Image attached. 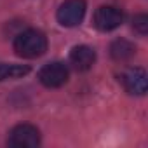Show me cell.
<instances>
[{"label":"cell","mask_w":148,"mask_h":148,"mask_svg":"<svg viewBox=\"0 0 148 148\" xmlns=\"http://www.w3.org/2000/svg\"><path fill=\"white\" fill-rule=\"evenodd\" d=\"M86 9H87L86 0H64L56 12V18L61 26L73 28L82 23L86 16Z\"/></svg>","instance_id":"obj_2"},{"label":"cell","mask_w":148,"mask_h":148,"mask_svg":"<svg viewBox=\"0 0 148 148\" xmlns=\"http://www.w3.org/2000/svg\"><path fill=\"white\" fill-rule=\"evenodd\" d=\"M14 51L19 58L35 59L45 54L47 51V37L40 30H25L16 35L14 38Z\"/></svg>","instance_id":"obj_1"},{"label":"cell","mask_w":148,"mask_h":148,"mask_svg":"<svg viewBox=\"0 0 148 148\" xmlns=\"http://www.w3.org/2000/svg\"><path fill=\"white\" fill-rule=\"evenodd\" d=\"M38 80L42 86H45L49 89L61 87L68 82V68L64 63H59V61L47 63L38 71Z\"/></svg>","instance_id":"obj_4"},{"label":"cell","mask_w":148,"mask_h":148,"mask_svg":"<svg viewBox=\"0 0 148 148\" xmlns=\"http://www.w3.org/2000/svg\"><path fill=\"white\" fill-rule=\"evenodd\" d=\"M132 28L139 33V35H146L148 33V16L146 14H138L132 19Z\"/></svg>","instance_id":"obj_10"},{"label":"cell","mask_w":148,"mask_h":148,"mask_svg":"<svg viewBox=\"0 0 148 148\" xmlns=\"http://www.w3.org/2000/svg\"><path fill=\"white\" fill-rule=\"evenodd\" d=\"M30 71V66L26 64H7L0 63V82L5 79H19Z\"/></svg>","instance_id":"obj_9"},{"label":"cell","mask_w":148,"mask_h":148,"mask_svg":"<svg viewBox=\"0 0 148 148\" xmlns=\"http://www.w3.org/2000/svg\"><path fill=\"white\" fill-rule=\"evenodd\" d=\"M124 23V12L113 5H101L94 12V26L99 32H112Z\"/></svg>","instance_id":"obj_6"},{"label":"cell","mask_w":148,"mask_h":148,"mask_svg":"<svg viewBox=\"0 0 148 148\" xmlns=\"http://www.w3.org/2000/svg\"><path fill=\"white\" fill-rule=\"evenodd\" d=\"M110 54L115 61H129L136 54V45L125 38H117L110 45Z\"/></svg>","instance_id":"obj_8"},{"label":"cell","mask_w":148,"mask_h":148,"mask_svg":"<svg viewBox=\"0 0 148 148\" xmlns=\"http://www.w3.org/2000/svg\"><path fill=\"white\" fill-rule=\"evenodd\" d=\"M119 82L122 87L132 96H143L146 92V71L143 68H127L119 75Z\"/></svg>","instance_id":"obj_5"},{"label":"cell","mask_w":148,"mask_h":148,"mask_svg":"<svg viewBox=\"0 0 148 148\" xmlns=\"http://www.w3.org/2000/svg\"><path fill=\"white\" fill-rule=\"evenodd\" d=\"M7 143L12 148H35L40 145V131L32 124H19L11 129Z\"/></svg>","instance_id":"obj_3"},{"label":"cell","mask_w":148,"mask_h":148,"mask_svg":"<svg viewBox=\"0 0 148 148\" xmlns=\"http://www.w3.org/2000/svg\"><path fill=\"white\" fill-rule=\"evenodd\" d=\"M96 61V52L89 45H75L70 51V63L79 71H87Z\"/></svg>","instance_id":"obj_7"}]
</instances>
